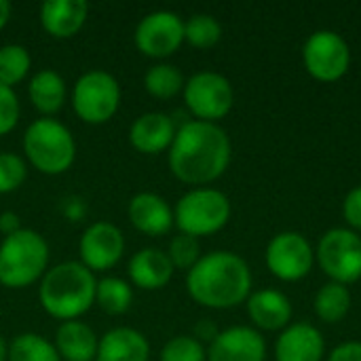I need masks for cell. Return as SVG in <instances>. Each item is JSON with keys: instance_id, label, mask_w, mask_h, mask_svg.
<instances>
[{"instance_id": "3957f363", "label": "cell", "mask_w": 361, "mask_h": 361, "mask_svg": "<svg viewBox=\"0 0 361 361\" xmlns=\"http://www.w3.org/2000/svg\"><path fill=\"white\" fill-rule=\"evenodd\" d=\"M95 275L80 260H66L42 275L38 300L51 317L74 322L95 305Z\"/></svg>"}, {"instance_id": "4fadbf2b", "label": "cell", "mask_w": 361, "mask_h": 361, "mask_svg": "<svg viewBox=\"0 0 361 361\" xmlns=\"http://www.w3.org/2000/svg\"><path fill=\"white\" fill-rule=\"evenodd\" d=\"M125 254V237L112 222H93L85 228L78 241L80 262L91 271H110Z\"/></svg>"}, {"instance_id": "9c48e42d", "label": "cell", "mask_w": 361, "mask_h": 361, "mask_svg": "<svg viewBox=\"0 0 361 361\" xmlns=\"http://www.w3.org/2000/svg\"><path fill=\"white\" fill-rule=\"evenodd\" d=\"M184 102L197 121L216 123L231 112L235 91L226 76L218 72H197L184 85Z\"/></svg>"}, {"instance_id": "7c38bea8", "label": "cell", "mask_w": 361, "mask_h": 361, "mask_svg": "<svg viewBox=\"0 0 361 361\" xmlns=\"http://www.w3.org/2000/svg\"><path fill=\"white\" fill-rule=\"evenodd\" d=\"M313 247L300 233L286 231L271 239L267 247V267L281 281H298L313 269Z\"/></svg>"}, {"instance_id": "f35d334b", "label": "cell", "mask_w": 361, "mask_h": 361, "mask_svg": "<svg viewBox=\"0 0 361 361\" xmlns=\"http://www.w3.org/2000/svg\"><path fill=\"white\" fill-rule=\"evenodd\" d=\"M0 361H8V343L0 336Z\"/></svg>"}, {"instance_id": "7a4b0ae2", "label": "cell", "mask_w": 361, "mask_h": 361, "mask_svg": "<svg viewBox=\"0 0 361 361\" xmlns=\"http://www.w3.org/2000/svg\"><path fill=\"white\" fill-rule=\"evenodd\" d=\"M186 290L207 309H233L250 298L252 271L235 252H209L186 275Z\"/></svg>"}, {"instance_id": "f1b7e54d", "label": "cell", "mask_w": 361, "mask_h": 361, "mask_svg": "<svg viewBox=\"0 0 361 361\" xmlns=\"http://www.w3.org/2000/svg\"><path fill=\"white\" fill-rule=\"evenodd\" d=\"M222 38V25L207 13H197L184 21V40L197 49H212Z\"/></svg>"}, {"instance_id": "4dcf8cb0", "label": "cell", "mask_w": 361, "mask_h": 361, "mask_svg": "<svg viewBox=\"0 0 361 361\" xmlns=\"http://www.w3.org/2000/svg\"><path fill=\"white\" fill-rule=\"evenodd\" d=\"M167 256H169L173 269L190 271V269L201 260V245H199V239L180 233L178 237L171 239Z\"/></svg>"}, {"instance_id": "30bf717a", "label": "cell", "mask_w": 361, "mask_h": 361, "mask_svg": "<svg viewBox=\"0 0 361 361\" xmlns=\"http://www.w3.org/2000/svg\"><path fill=\"white\" fill-rule=\"evenodd\" d=\"M302 59L307 72L322 80V82H334L343 78L351 63V51L347 40L330 30H319L309 36L302 49Z\"/></svg>"}, {"instance_id": "d6a6232c", "label": "cell", "mask_w": 361, "mask_h": 361, "mask_svg": "<svg viewBox=\"0 0 361 361\" xmlns=\"http://www.w3.org/2000/svg\"><path fill=\"white\" fill-rule=\"evenodd\" d=\"M19 112L21 108H19L17 93L11 87L0 85V135H6L17 127Z\"/></svg>"}, {"instance_id": "6da1fadb", "label": "cell", "mask_w": 361, "mask_h": 361, "mask_svg": "<svg viewBox=\"0 0 361 361\" xmlns=\"http://www.w3.org/2000/svg\"><path fill=\"white\" fill-rule=\"evenodd\" d=\"M231 140L222 127L205 121L184 123L169 148L171 173L192 186L218 180L231 163Z\"/></svg>"}, {"instance_id": "cb8c5ba5", "label": "cell", "mask_w": 361, "mask_h": 361, "mask_svg": "<svg viewBox=\"0 0 361 361\" xmlns=\"http://www.w3.org/2000/svg\"><path fill=\"white\" fill-rule=\"evenodd\" d=\"M351 309V294L343 283H326L315 296V313L326 324H338Z\"/></svg>"}, {"instance_id": "d4e9b609", "label": "cell", "mask_w": 361, "mask_h": 361, "mask_svg": "<svg viewBox=\"0 0 361 361\" xmlns=\"http://www.w3.org/2000/svg\"><path fill=\"white\" fill-rule=\"evenodd\" d=\"M8 361H61V357L49 338L23 332L8 343Z\"/></svg>"}, {"instance_id": "e575fe53", "label": "cell", "mask_w": 361, "mask_h": 361, "mask_svg": "<svg viewBox=\"0 0 361 361\" xmlns=\"http://www.w3.org/2000/svg\"><path fill=\"white\" fill-rule=\"evenodd\" d=\"M328 361H361V343H345L336 347Z\"/></svg>"}, {"instance_id": "5b68a950", "label": "cell", "mask_w": 361, "mask_h": 361, "mask_svg": "<svg viewBox=\"0 0 361 361\" xmlns=\"http://www.w3.org/2000/svg\"><path fill=\"white\" fill-rule=\"evenodd\" d=\"M23 152L40 173L61 176L76 159V142L63 123L42 116L27 125L23 133Z\"/></svg>"}, {"instance_id": "ac0fdd59", "label": "cell", "mask_w": 361, "mask_h": 361, "mask_svg": "<svg viewBox=\"0 0 361 361\" xmlns=\"http://www.w3.org/2000/svg\"><path fill=\"white\" fill-rule=\"evenodd\" d=\"M89 17L85 0H44L40 4V25L53 38H72Z\"/></svg>"}, {"instance_id": "d590c367", "label": "cell", "mask_w": 361, "mask_h": 361, "mask_svg": "<svg viewBox=\"0 0 361 361\" xmlns=\"http://www.w3.org/2000/svg\"><path fill=\"white\" fill-rule=\"evenodd\" d=\"M17 231H21V220H19V216H17L15 212H2V214H0V233H2L4 237H8V235H13V233H17Z\"/></svg>"}, {"instance_id": "44dd1931", "label": "cell", "mask_w": 361, "mask_h": 361, "mask_svg": "<svg viewBox=\"0 0 361 361\" xmlns=\"http://www.w3.org/2000/svg\"><path fill=\"white\" fill-rule=\"evenodd\" d=\"M55 349L61 361H95L99 336L93 332L91 326L74 319L61 322L55 332Z\"/></svg>"}, {"instance_id": "d6986e66", "label": "cell", "mask_w": 361, "mask_h": 361, "mask_svg": "<svg viewBox=\"0 0 361 361\" xmlns=\"http://www.w3.org/2000/svg\"><path fill=\"white\" fill-rule=\"evenodd\" d=\"M326 351L324 336L309 324H294L286 328L275 345L277 361H322Z\"/></svg>"}, {"instance_id": "8fae6325", "label": "cell", "mask_w": 361, "mask_h": 361, "mask_svg": "<svg viewBox=\"0 0 361 361\" xmlns=\"http://www.w3.org/2000/svg\"><path fill=\"white\" fill-rule=\"evenodd\" d=\"M184 42V21L173 11H152L135 27V47L154 59L173 55Z\"/></svg>"}, {"instance_id": "ba28073f", "label": "cell", "mask_w": 361, "mask_h": 361, "mask_svg": "<svg viewBox=\"0 0 361 361\" xmlns=\"http://www.w3.org/2000/svg\"><path fill=\"white\" fill-rule=\"evenodd\" d=\"M317 262L334 283H353L361 277V237L349 228L328 231L317 245Z\"/></svg>"}, {"instance_id": "52a82bcc", "label": "cell", "mask_w": 361, "mask_h": 361, "mask_svg": "<svg viewBox=\"0 0 361 361\" xmlns=\"http://www.w3.org/2000/svg\"><path fill=\"white\" fill-rule=\"evenodd\" d=\"M121 106V85L106 70L80 74L72 87V108L82 123H108Z\"/></svg>"}, {"instance_id": "83f0119b", "label": "cell", "mask_w": 361, "mask_h": 361, "mask_svg": "<svg viewBox=\"0 0 361 361\" xmlns=\"http://www.w3.org/2000/svg\"><path fill=\"white\" fill-rule=\"evenodd\" d=\"M32 68V55L23 44L11 42L0 47V85L15 87L21 82Z\"/></svg>"}, {"instance_id": "484cf974", "label": "cell", "mask_w": 361, "mask_h": 361, "mask_svg": "<svg viewBox=\"0 0 361 361\" xmlns=\"http://www.w3.org/2000/svg\"><path fill=\"white\" fill-rule=\"evenodd\" d=\"M95 302L108 315H123L133 302V288L121 277H104L97 281Z\"/></svg>"}, {"instance_id": "f546056e", "label": "cell", "mask_w": 361, "mask_h": 361, "mask_svg": "<svg viewBox=\"0 0 361 361\" xmlns=\"http://www.w3.org/2000/svg\"><path fill=\"white\" fill-rule=\"evenodd\" d=\"M207 351L195 336H173L161 349V361H205Z\"/></svg>"}, {"instance_id": "2e32d148", "label": "cell", "mask_w": 361, "mask_h": 361, "mask_svg": "<svg viewBox=\"0 0 361 361\" xmlns=\"http://www.w3.org/2000/svg\"><path fill=\"white\" fill-rule=\"evenodd\" d=\"M129 222L148 237L167 235L173 226V209L157 192H137L127 207Z\"/></svg>"}, {"instance_id": "7402d4cb", "label": "cell", "mask_w": 361, "mask_h": 361, "mask_svg": "<svg viewBox=\"0 0 361 361\" xmlns=\"http://www.w3.org/2000/svg\"><path fill=\"white\" fill-rule=\"evenodd\" d=\"M247 313L258 328L275 332L288 328L292 319V305L288 296L277 290H260L247 298Z\"/></svg>"}, {"instance_id": "e0dca14e", "label": "cell", "mask_w": 361, "mask_h": 361, "mask_svg": "<svg viewBox=\"0 0 361 361\" xmlns=\"http://www.w3.org/2000/svg\"><path fill=\"white\" fill-rule=\"evenodd\" d=\"M173 271L176 269H173L167 252H163L159 247H144V250L135 252L127 267L131 283L146 292L163 290L171 281Z\"/></svg>"}, {"instance_id": "836d02e7", "label": "cell", "mask_w": 361, "mask_h": 361, "mask_svg": "<svg viewBox=\"0 0 361 361\" xmlns=\"http://www.w3.org/2000/svg\"><path fill=\"white\" fill-rule=\"evenodd\" d=\"M343 214H345V220H347L353 228L361 231V186H355V188L347 195V199H345V203H343Z\"/></svg>"}, {"instance_id": "9a60e30c", "label": "cell", "mask_w": 361, "mask_h": 361, "mask_svg": "<svg viewBox=\"0 0 361 361\" xmlns=\"http://www.w3.org/2000/svg\"><path fill=\"white\" fill-rule=\"evenodd\" d=\"M176 125L165 112H144L129 127V142L142 154H159L171 148Z\"/></svg>"}, {"instance_id": "1f68e13d", "label": "cell", "mask_w": 361, "mask_h": 361, "mask_svg": "<svg viewBox=\"0 0 361 361\" xmlns=\"http://www.w3.org/2000/svg\"><path fill=\"white\" fill-rule=\"evenodd\" d=\"M27 176L25 161L15 152H0V195L15 192Z\"/></svg>"}, {"instance_id": "603a6c76", "label": "cell", "mask_w": 361, "mask_h": 361, "mask_svg": "<svg viewBox=\"0 0 361 361\" xmlns=\"http://www.w3.org/2000/svg\"><path fill=\"white\" fill-rule=\"evenodd\" d=\"M27 95L32 106L44 114V116H53L55 112H59L66 104V80L59 72L55 70H40L30 78L27 85Z\"/></svg>"}, {"instance_id": "4316f807", "label": "cell", "mask_w": 361, "mask_h": 361, "mask_svg": "<svg viewBox=\"0 0 361 361\" xmlns=\"http://www.w3.org/2000/svg\"><path fill=\"white\" fill-rule=\"evenodd\" d=\"M184 74L171 63H157L144 74V89L157 99L176 97L180 91H184Z\"/></svg>"}, {"instance_id": "8992f818", "label": "cell", "mask_w": 361, "mask_h": 361, "mask_svg": "<svg viewBox=\"0 0 361 361\" xmlns=\"http://www.w3.org/2000/svg\"><path fill=\"white\" fill-rule=\"evenodd\" d=\"M231 220V201L216 188H192L180 197L173 209V224L182 235L207 237L222 231Z\"/></svg>"}, {"instance_id": "ffe728a7", "label": "cell", "mask_w": 361, "mask_h": 361, "mask_svg": "<svg viewBox=\"0 0 361 361\" xmlns=\"http://www.w3.org/2000/svg\"><path fill=\"white\" fill-rule=\"evenodd\" d=\"M150 343L133 328H114L99 338L95 361H148Z\"/></svg>"}, {"instance_id": "8d00e7d4", "label": "cell", "mask_w": 361, "mask_h": 361, "mask_svg": "<svg viewBox=\"0 0 361 361\" xmlns=\"http://www.w3.org/2000/svg\"><path fill=\"white\" fill-rule=\"evenodd\" d=\"M218 334H220V332L216 330V326H214L212 322H207V319L201 322V324L195 328V338H197L199 343H203V341H209V343H212Z\"/></svg>"}, {"instance_id": "277c9868", "label": "cell", "mask_w": 361, "mask_h": 361, "mask_svg": "<svg viewBox=\"0 0 361 361\" xmlns=\"http://www.w3.org/2000/svg\"><path fill=\"white\" fill-rule=\"evenodd\" d=\"M49 243L32 231L21 228L0 243V283L11 290L30 288L49 271Z\"/></svg>"}, {"instance_id": "5bb4252c", "label": "cell", "mask_w": 361, "mask_h": 361, "mask_svg": "<svg viewBox=\"0 0 361 361\" xmlns=\"http://www.w3.org/2000/svg\"><path fill=\"white\" fill-rule=\"evenodd\" d=\"M264 338L245 326L222 330L207 349V361H264Z\"/></svg>"}, {"instance_id": "74e56055", "label": "cell", "mask_w": 361, "mask_h": 361, "mask_svg": "<svg viewBox=\"0 0 361 361\" xmlns=\"http://www.w3.org/2000/svg\"><path fill=\"white\" fill-rule=\"evenodd\" d=\"M11 11H13L11 2H8V0H0V30L8 23V19H11Z\"/></svg>"}]
</instances>
